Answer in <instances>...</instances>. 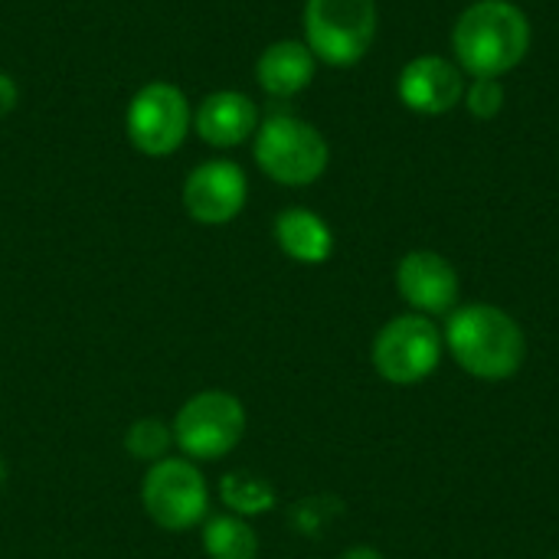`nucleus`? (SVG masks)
Instances as JSON below:
<instances>
[{
  "label": "nucleus",
  "mask_w": 559,
  "mask_h": 559,
  "mask_svg": "<svg viewBox=\"0 0 559 559\" xmlns=\"http://www.w3.org/2000/svg\"><path fill=\"white\" fill-rule=\"evenodd\" d=\"M445 350L481 383H504L527 360V334L498 305H459L445 321Z\"/></svg>",
  "instance_id": "nucleus-1"
},
{
  "label": "nucleus",
  "mask_w": 559,
  "mask_h": 559,
  "mask_svg": "<svg viewBox=\"0 0 559 559\" xmlns=\"http://www.w3.org/2000/svg\"><path fill=\"white\" fill-rule=\"evenodd\" d=\"M531 49V20L511 0H475L452 26V52L465 75L501 79L524 62Z\"/></svg>",
  "instance_id": "nucleus-2"
},
{
  "label": "nucleus",
  "mask_w": 559,
  "mask_h": 559,
  "mask_svg": "<svg viewBox=\"0 0 559 559\" xmlns=\"http://www.w3.org/2000/svg\"><path fill=\"white\" fill-rule=\"evenodd\" d=\"M255 164L262 174L282 187H311L331 164L328 138L305 118L272 115L255 128Z\"/></svg>",
  "instance_id": "nucleus-3"
},
{
  "label": "nucleus",
  "mask_w": 559,
  "mask_h": 559,
  "mask_svg": "<svg viewBox=\"0 0 559 559\" xmlns=\"http://www.w3.org/2000/svg\"><path fill=\"white\" fill-rule=\"evenodd\" d=\"M301 26L314 59L347 69L360 62L377 39V0H305Z\"/></svg>",
  "instance_id": "nucleus-4"
},
{
  "label": "nucleus",
  "mask_w": 559,
  "mask_h": 559,
  "mask_svg": "<svg viewBox=\"0 0 559 559\" xmlns=\"http://www.w3.org/2000/svg\"><path fill=\"white\" fill-rule=\"evenodd\" d=\"M249 416L236 393L203 390L193 393L174 416V449L190 462H219L246 436Z\"/></svg>",
  "instance_id": "nucleus-5"
},
{
  "label": "nucleus",
  "mask_w": 559,
  "mask_h": 559,
  "mask_svg": "<svg viewBox=\"0 0 559 559\" xmlns=\"http://www.w3.org/2000/svg\"><path fill=\"white\" fill-rule=\"evenodd\" d=\"M141 504L160 531L183 534L210 518V485L197 462L183 455H167L147 465Z\"/></svg>",
  "instance_id": "nucleus-6"
},
{
  "label": "nucleus",
  "mask_w": 559,
  "mask_h": 559,
  "mask_svg": "<svg viewBox=\"0 0 559 559\" xmlns=\"http://www.w3.org/2000/svg\"><path fill=\"white\" fill-rule=\"evenodd\" d=\"M445 354L442 331L426 314H396L386 321L370 347L373 370L393 386H416L429 380Z\"/></svg>",
  "instance_id": "nucleus-7"
},
{
  "label": "nucleus",
  "mask_w": 559,
  "mask_h": 559,
  "mask_svg": "<svg viewBox=\"0 0 559 559\" xmlns=\"http://www.w3.org/2000/svg\"><path fill=\"white\" fill-rule=\"evenodd\" d=\"M193 115L183 88L174 82H147L134 92L124 111L128 141L144 157H170L190 134Z\"/></svg>",
  "instance_id": "nucleus-8"
},
{
  "label": "nucleus",
  "mask_w": 559,
  "mask_h": 559,
  "mask_svg": "<svg viewBox=\"0 0 559 559\" xmlns=\"http://www.w3.org/2000/svg\"><path fill=\"white\" fill-rule=\"evenodd\" d=\"M249 200L246 170L236 160H203L183 180V210L203 226L233 223Z\"/></svg>",
  "instance_id": "nucleus-9"
},
{
  "label": "nucleus",
  "mask_w": 559,
  "mask_h": 559,
  "mask_svg": "<svg viewBox=\"0 0 559 559\" xmlns=\"http://www.w3.org/2000/svg\"><path fill=\"white\" fill-rule=\"evenodd\" d=\"M396 292L416 314L439 318L459 308L462 282L445 255L432 249H413L396 265Z\"/></svg>",
  "instance_id": "nucleus-10"
},
{
  "label": "nucleus",
  "mask_w": 559,
  "mask_h": 559,
  "mask_svg": "<svg viewBox=\"0 0 559 559\" xmlns=\"http://www.w3.org/2000/svg\"><path fill=\"white\" fill-rule=\"evenodd\" d=\"M465 72L445 56H416L396 79L400 102L416 115H445L465 98Z\"/></svg>",
  "instance_id": "nucleus-11"
},
{
  "label": "nucleus",
  "mask_w": 559,
  "mask_h": 559,
  "mask_svg": "<svg viewBox=\"0 0 559 559\" xmlns=\"http://www.w3.org/2000/svg\"><path fill=\"white\" fill-rule=\"evenodd\" d=\"M193 128L210 147H236L249 141L259 128V105L236 88H219L206 95L193 115Z\"/></svg>",
  "instance_id": "nucleus-12"
},
{
  "label": "nucleus",
  "mask_w": 559,
  "mask_h": 559,
  "mask_svg": "<svg viewBox=\"0 0 559 559\" xmlns=\"http://www.w3.org/2000/svg\"><path fill=\"white\" fill-rule=\"evenodd\" d=\"M318 59L305 39H275L255 62V82L272 98H292L314 82Z\"/></svg>",
  "instance_id": "nucleus-13"
},
{
  "label": "nucleus",
  "mask_w": 559,
  "mask_h": 559,
  "mask_svg": "<svg viewBox=\"0 0 559 559\" xmlns=\"http://www.w3.org/2000/svg\"><path fill=\"white\" fill-rule=\"evenodd\" d=\"M275 242L278 249L301 265H321L331 259L334 252V233L324 223V216H318L314 210L305 206H288L275 216Z\"/></svg>",
  "instance_id": "nucleus-14"
},
{
  "label": "nucleus",
  "mask_w": 559,
  "mask_h": 559,
  "mask_svg": "<svg viewBox=\"0 0 559 559\" xmlns=\"http://www.w3.org/2000/svg\"><path fill=\"white\" fill-rule=\"evenodd\" d=\"M200 534L203 554L210 559H255L259 557V534L246 518L236 514H213L206 518Z\"/></svg>",
  "instance_id": "nucleus-15"
},
{
  "label": "nucleus",
  "mask_w": 559,
  "mask_h": 559,
  "mask_svg": "<svg viewBox=\"0 0 559 559\" xmlns=\"http://www.w3.org/2000/svg\"><path fill=\"white\" fill-rule=\"evenodd\" d=\"M219 501L229 514L236 518H259V514H269L278 501L275 488L269 478L249 472V468H239V472H229L223 475L219 481Z\"/></svg>",
  "instance_id": "nucleus-16"
},
{
  "label": "nucleus",
  "mask_w": 559,
  "mask_h": 559,
  "mask_svg": "<svg viewBox=\"0 0 559 559\" xmlns=\"http://www.w3.org/2000/svg\"><path fill=\"white\" fill-rule=\"evenodd\" d=\"M124 449H128L131 459L154 465V462H160V459L170 455V449H174V429H170V423H164V419L144 416V419H138V423L128 426V432H124Z\"/></svg>",
  "instance_id": "nucleus-17"
},
{
  "label": "nucleus",
  "mask_w": 559,
  "mask_h": 559,
  "mask_svg": "<svg viewBox=\"0 0 559 559\" xmlns=\"http://www.w3.org/2000/svg\"><path fill=\"white\" fill-rule=\"evenodd\" d=\"M462 102L475 118L488 121V118L501 115V108H504V85H501V79H472L465 85Z\"/></svg>",
  "instance_id": "nucleus-18"
},
{
  "label": "nucleus",
  "mask_w": 559,
  "mask_h": 559,
  "mask_svg": "<svg viewBox=\"0 0 559 559\" xmlns=\"http://www.w3.org/2000/svg\"><path fill=\"white\" fill-rule=\"evenodd\" d=\"M16 102H20V85L13 82V75L0 69V118H7L16 108Z\"/></svg>",
  "instance_id": "nucleus-19"
},
{
  "label": "nucleus",
  "mask_w": 559,
  "mask_h": 559,
  "mask_svg": "<svg viewBox=\"0 0 559 559\" xmlns=\"http://www.w3.org/2000/svg\"><path fill=\"white\" fill-rule=\"evenodd\" d=\"M341 559H383V554L377 550V547H367V544H360V547H350V550H344Z\"/></svg>",
  "instance_id": "nucleus-20"
},
{
  "label": "nucleus",
  "mask_w": 559,
  "mask_h": 559,
  "mask_svg": "<svg viewBox=\"0 0 559 559\" xmlns=\"http://www.w3.org/2000/svg\"><path fill=\"white\" fill-rule=\"evenodd\" d=\"M3 481H7V465H3V459H0V488H3Z\"/></svg>",
  "instance_id": "nucleus-21"
}]
</instances>
